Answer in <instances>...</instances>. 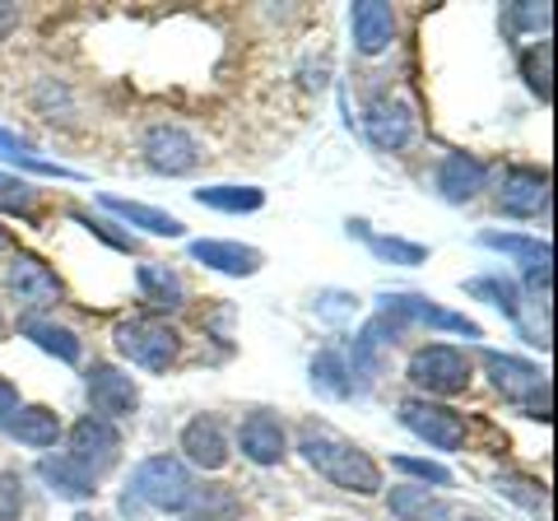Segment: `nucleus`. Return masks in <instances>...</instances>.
I'll return each instance as SVG.
<instances>
[{
  "label": "nucleus",
  "instance_id": "nucleus-1",
  "mask_svg": "<svg viewBox=\"0 0 558 521\" xmlns=\"http://www.w3.org/2000/svg\"><path fill=\"white\" fill-rule=\"evenodd\" d=\"M299 451H303V461L312 465V471H317L322 480H330L336 489L359 494V498L381 494V465H377L359 443L340 438L336 428L307 424L303 438H299Z\"/></svg>",
  "mask_w": 558,
  "mask_h": 521
},
{
  "label": "nucleus",
  "instance_id": "nucleus-2",
  "mask_svg": "<svg viewBox=\"0 0 558 521\" xmlns=\"http://www.w3.org/2000/svg\"><path fill=\"white\" fill-rule=\"evenodd\" d=\"M191 471L178 457H145L131 471V484L121 494V512L135 517L140 508H154V512H182L186 498H191Z\"/></svg>",
  "mask_w": 558,
  "mask_h": 521
},
{
  "label": "nucleus",
  "instance_id": "nucleus-3",
  "mask_svg": "<svg viewBox=\"0 0 558 521\" xmlns=\"http://www.w3.org/2000/svg\"><path fill=\"white\" fill-rule=\"evenodd\" d=\"M112 344L135 363V368H145V373H168L172 363H178V354H182V336L172 331L168 322L149 317V312L121 317L112 326Z\"/></svg>",
  "mask_w": 558,
  "mask_h": 521
},
{
  "label": "nucleus",
  "instance_id": "nucleus-4",
  "mask_svg": "<svg viewBox=\"0 0 558 521\" xmlns=\"http://www.w3.org/2000/svg\"><path fill=\"white\" fill-rule=\"evenodd\" d=\"M484 373H488V381H494V391L502 396V401L526 410L531 420H549V377L539 373L531 359L484 350Z\"/></svg>",
  "mask_w": 558,
  "mask_h": 521
},
{
  "label": "nucleus",
  "instance_id": "nucleus-5",
  "mask_svg": "<svg viewBox=\"0 0 558 521\" xmlns=\"http://www.w3.org/2000/svg\"><path fill=\"white\" fill-rule=\"evenodd\" d=\"M70 451L65 457L80 465L89 480H102L117 465V457H121V433H117V424L112 420H98V414H84V420L70 428Z\"/></svg>",
  "mask_w": 558,
  "mask_h": 521
},
{
  "label": "nucleus",
  "instance_id": "nucleus-6",
  "mask_svg": "<svg viewBox=\"0 0 558 521\" xmlns=\"http://www.w3.org/2000/svg\"><path fill=\"white\" fill-rule=\"evenodd\" d=\"M410 381L428 396H457L470 387V359L465 350H451V344H424L410 359Z\"/></svg>",
  "mask_w": 558,
  "mask_h": 521
},
{
  "label": "nucleus",
  "instance_id": "nucleus-7",
  "mask_svg": "<svg viewBox=\"0 0 558 521\" xmlns=\"http://www.w3.org/2000/svg\"><path fill=\"white\" fill-rule=\"evenodd\" d=\"M5 289H10V299L28 312V317H38L43 307L61 303V280H57V270H51L43 256H33V252H14V256H10V266H5Z\"/></svg>",
  "mask_w": 558,
  "mask_h": 521
},
{
  "label": "nucleus",
  "instance_id": "nucleus-8",
  "mask_svg": "<svg viewBox=\"0 0 558 521\" xmlns=\"http://www.w3.org/2000/svg\"><path fill=\"white\" fill-rule=\"evenodd\" d=\"M400 424H405L414 438H424L428 447H438V451H461L465 447V420L457 410L428 401V396L400 401Z\"/></svg>",
  "mask_w": 558,
  "mask_h": 521
},
{
  "label": "nucleus",
  "instance_id": "nucleus-9",
  "mask_svg": "<svg viewBox=\"0 0 558 521\" xmlns=\"http://www.w3.org/2000/svg\"><path fill=\"white\" fill-rule=\"evenodd\" d=\"M140 149H145V163L154 172H168V178H186V172L205 159L201 141L186 126H178V121H159V126H149L145 141H140Z\"/></svg>",
  "mask_w": 558,
  "mask_h": 521
},
{
  "label": "nucleus",
  "instance_id": "nucleus-10",
  "mask_svg": "<svg viewBox=\"0 0 558 521\" xmlns=\"http://www.w3.org/2000/svg\"><path fill=\"white\" fill-rule=\"evenodd\" d=\"M494 205H498V215H512V219L545 215L549 210V172L531 168V163H512L494 191Z\"/></svg>",
  "mask_w": 558,
  "mask_h": 521
},
{
  "label": "nucleus",
  "instance_id": "nucleus-11",
  "mask_svg": "<svg viewBox=\"0 0 558 521\" xmlns=\"http://www.w3.org/2000/svg\"><path fill=\"white\" fill-rule=\"evenodd\" d=\"M381 317H396L400 326L405 322H418V326H433V331H451V336H470L480 340V322H470L465 312H447L438 307L424 293H381Z\"/></svg>",
  "mask_w": 558,
  "mask_h": 521
},
{
  "label": "nucleus",
  "instance_id": "nucleus-12",
  "mask_svg": "<svg viewBox=\"0 0 558 521\" xmlns=\"http://www.w3.org/2000/svg\"><path fill=\"white\" fill-rule=\"evenodd\" d=\"M84 391H89V405H94L98 420H126V414H135V405H140L135 377L112 368V363H94V368L84 373Z\"/></svg>",
  "mask_w": 558,
  "mask_h": 521
},
{
  "label": "nucleus",
  "instance_id": "nucleus-13",
  "mask_svg": "<svg viewBox=\"0 0 558 521\" xmlns=\"http://www.w3.org/2000/svg\"><path fill=\"white\" fill-rule=\"evenodd\" d=\"M414 131H418V117L405 98H377V102H368V112H363V135L387 154L405 149L414 141Z\"/></svg>",
  "mask_w": 558,
  "mask_h": 521
},
{
  "label": "nucleus",
  "instance_id": "nucleus-14",
  "mask_svg": "<svg viewBox=\"0 0 558 521\" xmlns=\"http://www.w3.org/2000/svg\"><path fill=\"white\" fill-rule=\"evenodd\" d=\"M480 247L488 252H508L521 275H526L531 293H549V275H554V247L539 238H521V233H480Z\"/></svg>",
  "mask_w": 558,
  "mask_h": 521
},
{
  "label": "nucleus",
  "instance_id": "nucleus-15",
  "mask_svg": "<svg viewBox=\"0 0 558 521\" xmlns=\"http://www.w3.org/2000/svg\"><path fill=\"white\" fill-rule=\"evenodd\" d=\"M238 447H242V457H247L252 465H279V461H284V451H289L284 424H279L270 410H256V414L242 420Z\"/></svg>",
  "mask_w": 558,
  "mask_h": 521
},
{
  "label": "nucleus",
  "instance_id": "nucleus-16",
  "mask_svg": "<svg viewBox=\"0 0 558 521\" xmlns=\"http://www.w3.org/2000/svg\"><path fill=\"white\" fill-rule=\"evenodd\" d=\"M484 182H488V168H484V159H475V154H447V159L438 163V172H433L438 196L451 201V205L475 201L484 191Z\"/></svg>",
  "mask_w": 558,
  "mask_h": 521
},
{
  "label": "nucleus",
  "instance_id": "nucleus-17",
  "mask_svg": "<svg viewBox=\"0 0 558 521\" xmlns=\"http://www.w3.org/2000/svg\"><path fill=\"white\" fill-rule=\"evenodd\" d=\"M182 451L191 465L201 471H223L229 465V438H223V424L215 414H196L186 428H182Z\"/></svg>",
  "mask_w": 558,
  "mask_h": 521
},
{
  "label": "nucleus",
  "instance_id": "nucleus-18",
  "mask_svg": "<svg viewBox=\"0 0 558 521\" xmlns=\"http://www.w3.org/2000/svg\"><path fill=\"white\" fill-rule=\"evenodd\" d=\"M349 28H354V47L363 57H377V51H387L396 38V10L381 5V0H359V5L349 10Z\"/></svg>",
  "mask_w": 558,
  "mask_h": 521
},
{
  "label": "nucleus",
  "instance_id": "nucleus-19",
  "mask_svg": "<svg viewBox=\"0 0 558 521\" xmlns=\"http://www.w3.org/2000/svg\"><path fill=\"white\" fill-rule=\"evenodd\" d=\"M191 260H201V266L219 270V275H233V280H247V275L260 270V256L256 247H242V242H219V238H201L191 242Z\"/></svg>",
  "mask_w": 558,
  "mask_h": 521
},
{
  "label": "nucleus",
  "instance_id": "nucleus-20",
  "mask_svg": "<svg viewBox=\"0 0 558 521\" xmlns=\"http://www.w3.org/2000/svg\"><path fill=\"white\" fill-rule=\"evenodd\" d=\"M135 284H140V293H145L149 307H159V312L186 307V280L172 266H163V260H145L140 275H135Z\"/></svg>",
  "mask_w": 558,
  "mask_h": 521
},
{
  "label": "nucleus",
  "instance_id": "nucleus-21",
  "mask_svg": "<svg viewBox=\"0 0 558 521\" xmlns=\"http://www.w3.org/2000/svg\"><path fill=\"white\" fill-rule=\"evenodd\" d=\"M0 159H5V163H14V168H24V172H33V178L84 182V172H80V168H65V163H57V159H43V154L33 149L28 141H20V135H14V131H5V126H0Z\"/></svg>",
  "mask_w": 558,
  "mask_h": 521
},
{
  "label": "nucleus",
  "instance_id": "nucleus-22",
  "mask_svg": "<svg viewBox=\"0 0 558 521\" xmlns=\"http://www.w3.org/2000/svg\"><path fill=\"white\" fill-rule=\"evenodd\" d=\"M0 428L24 447H57V438H61V420H57V410H47V405H20L10 420H0Z\"/></svg>",
  "mask_w": 558,
  "mask_h": 521
},
{
  "label": "nucleus",
  "instance_id": "nucleus-23",
  "mask_svg": "<svg viewBox=\"0 0 558 521\" xmlns=\"http://www.w3.org/2000/svg\"><path fill=\"white\" fill-rule=\"evenodd\" d=\"M38 480H43L57 498H65V502H89V498L98 494V489H94L98 480L84 475L80 465L65 457V451H61V457H43V461H38Z\"/></svg>",
  "mask_w": 558,
  "mask_h": 521
},
{
  "label": "nucleus",
  "instance_id": "nucleus-24",
  "mask_svg": "<svg viewBox=\"0 0 558 521\" xmlns=\"http://www.w3.org/2000/svg\"><path fill=\"white\" fill-rule=\"evenodd\" d=\"M102 210H112L117 219H126L131 229H145L154 238H182L186 233V223L178 215H168V210H154V205H140V201H121V196H98Z\"/></svg>",
  "mask_w": 558,
  "mask_h": 521
},
{
  "label": "nucleus",
  "instance_id": "nucleus-25",
  "mask_svg": "<svg viewBox=\"0 0 558 521\" xmlns=\"http://www.w3.org/2000/svg\"><path fill=\"white\" fill-rule=\"evenodd\" d=\"M349 238H359V242H368V252L377 260H391V266H424L428 260V247L424 242H405V238H381L368 229V219H349Z\"/></svg>",
  "mask_w": 558,
  "mask_h": 521
},
{
  "label": "nucleus",
  "instance_id": "nucleus-26",
  "mask_svg": "<svg viewBox=\"0 0 558 521\" xmlns=\"http://www.w3.org/2000/svg\"><path fill=\"white\" fill-rule=\"evenodd\" d=\"M20 331H24V340L38 344L43 354L61 359V363H80L84 359V344H80V336L70 331V326H57V322H47V317H24Z\"/></svg>",
  "mask_w": 558,
  "mask_h": 521
},
{
  "label": "nucleus",
  "instance_id": "nucleus-27",
  "mask_svg": "<svg viewBox=\"0 0 558 521\" xmlns=\"http://www.w3.org/2000/svg\"><path fill=\"white\" fill-rule=\"evenodd\" d=\"M238 512H242V502L229 484H196L182 508L186 521H238Z\"/></svg>",
  "mask_w": 558,
  "mask_h": 521
},
{
  "label": "nucleus",
  "instance_id": "nucleus-28",
  "mask_svg": "<svg viewBox=\"0 0 558 521\" xmlns=\"http://www.w3.org/2000/svg\"><path fill=\"white\" fill-rule=\"evenodd\" d=\"M387 502L400 521H451L457 517V508H451L442 494H428V489H391Z\"/></svg>",
  "mask_w": 558,
  "mask_h": 521
},
{
  "label": "nucleus",
  "instance_id": "nucleus-29",
  "mask_svg": "<svg viewBox=\"0 0 558 521\" xmlns=\"http://www.w3.org/2000/svg\"><path fill=\"white\" fill-rule=\"evenodd\" d=\"M465 293H475L488 307H498L512 326H521V289L508 275H475V280H465Z\"/></svg>",
  "mask_w": 558,
  "mask_h": 521
},
{
  "label": "nucleus",
  "instance_id": "nucleus-30",
  "mask_svg": "<svg viewBox=\"0 0 558 521\" xmlns=\"http://www.w3.org/2000/svg\"><path fill=\"white\" fill-rule=\"evenodd\" d=\"M196 201L205 210H219V215H252L266 205V191L260 186H201Z\"/></svg>",
  "mask_w": 558,
  "mask_h": 521
},
{
  "label": "nucleus",
  "instance_id": "nucleus-31",
  "mask_svg": "<svg viewBox=\"0 0 558 521\" xmlns=\"http://www.w3.org/2000/svg\"><path fill=\"white\" fill-rule=\"evenodd\" d=\"M312 387L330 401H349L354 396V381H349V368H344V354L340 350H322L312 359Z\"/></svg>",
  "mask_w": 558,
  "mask_h": 521
},
{
  "label": "nucleus",
  "instance_id": "nucleus-32",
  "mask_svg": "<svg viewBox=\"0 0 558 521\" xmlns=\"http://www.w3.org/2000/svg\"><path fill=\"white\" fill-rule=\"evenodd\" d=\"M521 75H526V84H531V94L539 98V102H549L554 98V43L549 38H539L535 47H526L521 51Z\"/></svg>",
  "mask_w": 558,
  "mask_h": 521
},
{
  "label": "nucleus",
  "instance_id": "nucleus-33",
  "mask_svg": "<svg viewBox=\"0 0 558 521\" xmlns=\"http://www.w3.org/2000/svg\"><path fill=\"white\" fill-rule=\"evenodd\" d=\"M0 210L33 215V210H38V191H33L24 178H5V172H0Z\"/></svg>",
  "mask_w": 558,
  "mask_h": 521
},
{
  "label": "nucleus",
  "instance_id": "nucleus-34",
  "mask_svg": "<svg viewBox=\"0 0 558 521\" xmlns=\"http://www.w3.org/2000/svg\"><path fill=\"white\" fill-rule=\"evenodd\" d=\"M494 484H498V494H508L512 502H521V508H539V502H545V484H535V480H526V475L502 471Z\"/></svg>",
  "mask_w": 558,
  "mask_h": 521
},
{
  "label": "nucleus",
  "instance_id": "nucleus-35",
  "mask_svg": "<svg viewBox=\"0 0 558 521\" xmlns=\"http://www.w3.org/2000/svg\"><path fill=\"white\" fill-rule=\"evenodd\" d=\"M391 465H396V471H405V475H414V480H424V484H438V489H447V484H451V471H447V465H438V461H424V457H391Z\"/></svg>",
  "mask_w": 558,
  "mask_h": 521
},
{
  "label": "nucleus",
  "instance_id": "nucleus-36",
  "mask_svg": "<svg viewBox=\"0 0 558 521\" xmlns=\"http://www.w3.org/2000/svg\"><path fill=\"white\" fill-rule=\"evenodd\" d=\"M24 517V480L14 471H0V521Z\"/></svg>",
  "mask_w": 558,
  "mask_h": 521
},
{
  "label": "nucleus",
  "instance_id": "nucleus-37",
  "mask_svg": "<svg viewBox=\"0 0 558 521\" xmlns=\"http://www.w3.org/2000/svg\"><path fill=\"white\" fill-rule=\"evenodd\" d=\"M317 312L326 322H349L359 312V299H349V293H336V289H326L322 293V303H317Z\"/></svg>",
  "mask_w": 558,
  "mask_h": 521
},
{
  "label": "nucleus",
  "instance_id": "nucleus-38",
  "mask_svg": "<svg viewBox=\"0 0 558 521\" xmlns=\"http://www.w3.org/2000/svg\"><path fill=\"white\" fill-rule=\"evenodd\" d=\"M517 24H526V28H549V5H521V10H517Z\"/></svg>",
  "mask_w": 558,
  "mask_h": 521
},
{
  "label": "nucleus",
  "instance_id": "nucleus-39",
  "mask_svg": "<svg viewBox=\"0 0 558 521\" xmlns=\"http://www.w3.org/2000/svg\"><path fill=\"white\" fill-rule=\"evenodd\" d=\"M14 410H20V391H14L10 387V381L5 377H0V420H10V414Z\"/></svg>",
  "mask_w": 558,
  "mask_h": 521
},
{
  "label": "nucleus",
  "instance_id": "nucleus-40",
  "mask_svg": "<svg viewBox=\"0 0 558 521\" xmlns=\"http://www.w3.org/2000/svg\"><path fill=\"white\" fill-rule=\"evenodd\" d=\"M14 20H20V10H14V5H0V38H5V33L14 28Z\"/></svg>",
  "mask_w": 558,
  "mask_h": 521
},
{
  "label": "nucleus",
  "instance_id": "nucleus-41",
  "mask_svg": "<svg viewBox=\"0 0 558 521\" xmlns=\"http://www.w3.org/2000/svg\"><path fill=\"white\" fill-rule=\"evenodd\" d=\"M75 521H98V517H89V512H80V517H75Z\"/></svg>",
  "mask_w": 558,
  "mask_h": 521
},
{
  "label": "nucleus",
  "instance_id": "nucleus-42",
  "mask_svg": "<svg viewBox=\"0 0 558 521\" xmlns=\"http://www.w3.org/2000/svg\"><path fill=\"white\" fill-rule=\"evenodd\" d=\"M0 252H5V229H0Z\"/></svg>",
  "mask_w": 558,
  "mask_h": 521
},
{
  "label": "nucleus",
  "instance_id": "nucleus-43",
  "mask_svg": "<svg viewBox=\"0 0 558 521\" xmlns=\"http://www.w3.org/2000/svg\"><path fill=\"white\" fill-rule=\"evenodd\" d=\"M0 336H5V317H0Z\"/></svg>",
  "mask_w": 558,
  "mask_h": 521
},
{
  "label": "nucleus",
  "instance_id": "nucleus-44",
  "mask_svg": "<svg viewBox=\"0 0 558 521\" xmlns=\"http://www.w3.org/2000/svg\"><path fill=\"white\" fill-rule=\"evenodd\" d=\"M465 521H484V517H465Z\"/></svg>",
  "mask_w": 558,
  "mask_h": 521
}]
</instances>
